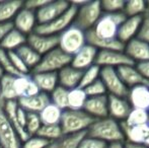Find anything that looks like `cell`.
Masks as SVG:
<instances>
[{"instance_id": "cell-1", "label": "cell", "mask_w": 149, "mask_h": 148, "mask_svg": "<svg viewBox=\"0 0 149 148\" xmlns=\"http://www.w3.org/2000/svg\"><path fill=\"white\" fill-rule=\"evenodd\" d=\"M86 135L100 141H104L107 144L125 141V137H124L120 122L110 117L97 119L94 121L87 129Z\"/></svg>"}, {"instance_id": "cell-2", "label": "cell", "mask_w": 149, "mask_h": 148, "mask_svg": "<svg viewBox=\"0 0 149 148\" xmlns=\"http://www.w3.org/2000/svg\"><path fill=\"white\" fill-rule=\"evenodd\" d=\"M94 121L95 119L90 117L83 110L81 111L65 110L62 112L59 125L63 135L76 134V133L86 132Z\"/></svg>"}, {"instance_id": "cell-3", "label": "cell", "mask_w": 149, "mask_h": 148, "mask_svg": "<svg viewBox=\"0 0 149 148\" xmlns=\"http://www.w3.org/2000/svg\"><path fill=\"white\" fill-rule=\"evenodd\" d=\"M126 19L123 12L119 13H102L95 26L91 28V32L98 39L115 40L117 39L119 26Z\"/></svg>"}, {"instance_id": "cell-4", "label": "cell", "mask_w": 149, "mask_h": 148, "mask_svg": "<svg viewBox=\"0 0 149 148\" xmlns=\"http://www.w3.org/2000/svg\"><path fill=\"white\" fill-rule=\"evenodd\" d=\"M104 13L100 1H86L77 8L73 24L83 32L91 30Z\"/></svg>"}, {"instance_id": "cell-5", "label": "cell", "mask_w": 149, "mask_h": 148, "mask_svg": "<svg viewBox=\"0 0 149 148\" xmlns=\"http://www.w3.org/2000/svg\"><path fill=\"white\" fill-rule=\"evenodd\" d=\"M72 57L67 55L59 47L41 57L39 64L31 70V73L39 72H58L65 66L70 65Z\"/></svg>"}, {"instance_id": "cell-6", "label": "cell", "mask_w": 149, "mask_h": 148, "mask_svg": "<svg viewBox=\"0 0 149 148\" xmlns=\"http://www.w3.org/2000/svg\"><path fill=\"white\" fill-rule=\"evenodd\" d=\"M58 38H59L58 47L71 57L86 45L85 32L81 31L73 24L63 33H61Z\"/></svg>"}, {"instance_id": "cell-7", "label": "cell", "mask_w": 149, "mask_h": 148, "mask_svg": "<svg viewBox=\"0 0 149 148\" xmlns=\"http://www.w3.org/2000/svg\"><path fill=\"white\" fill-rule=\"evenodd\" d=\"M76 10L77 8L70 3V7L62 15L49 24H38L33 32L40 35H45V36H59L61 33H63L73 24Z\"/></svg>"}, {"instance_id": "cell-8", "label": "cell", "mask_w": 149, "mask_h": 148, "mask_svg": "<svg viewBox=\"0 0 149 148\" xmlns=\"http://www.w3.org/2000/svg\"><path fill=\"white\" fill-rule=\"evenodd\" d=\"M100 79L104 84L107 92H109L110 95L127 97L129 88L121 80L118 72H117V69L110 67L100 68Z\"/></svg>"}, {"instance_id": "cell-9", "label": "cell", "mask_w": 149, "mask_h": 148, "mask_svg": "<svg viewBox=\"0 0 149 148\" xmlns=\"http://www.w3.org/2000/svg\"><path fill=\"white\" fill-rule=\"evenodd\" d=\"M70 7V2L65 0H49L43 7L36 11L38 24H46L62 15Z\"/></svg>"}, {"instance_id": "cell-10", "label": "cell", "mask_w": 149, "mask_h": 148, "mask_svg": "<svg viewBox=\"0 0 149 148\" xmlns=\"http://www.w3.org/2000/svg\"><path fill=\"white\" fill-rule=\"evenodd\" d=\"M0 147L22 148V142L10 124L2 104H0Z\"/></svg>"}, {"instance_id": "cell-11", "label": "cell", "mask_w": 149, "mask_h": 148, "mask_svg": "<svg viewBox=\"0 0 149 148\" xmlns=\"http://www.w3.org/2000/svg\"><path fill=\"white\" fill-rule=\"evenodd\" d=\"M98 67L117 68L126 65H135L133 61L124 53V51H98L95 59Z\"/></svg>"}, {"instance_id": "cell-12", "label": "cell", "mask_w": 149, "mask_h": 148, "mask_svg": "<svg viewBox=\"0 0 149 148\" xmlns=\"http://www.w3.org/2000/svg\"><path fill=\"white\" fill-rule=\"evenodd\" d=\"M58 36H45L37 33H31L26 37V44L40 56H44L58 47Z\"/></svg>"}, {"instance_id": "cell-13", "label": "cell", "mask_w": 149, "mask_h": 148, "mask_svg": "<svg viewBox=\"0 0 149 148\" xmlns=\"http://www.w3.org/2000/svg\"><path fill=\"white\" fill-rule=\"evenodd\" d=\"M12 24H13V28H15L16 31L26 36H29L31 33H33L36 26H38L36 12L26 9L22 6V9L14 16Z\"/></svg>"}, {"instance_id": "cell-14", "label": "cell", "mask_w": 149, "mask_h": 148, "mask_svg": "<svg viewBox=\"0 0 149 148\" xmlns=\"http://www.w3.org/2000/svg\"><path fill=\"white\" fill-rule=\"evenodd\" d=\"M132 107L126 97H119L115 95H108V117L116 121H124L130 114Z\"/></svg>"}, {"instance_id": "cell-15", "label": "cell", "mask_w": 149, "mask_h": 148, "mask_svg": "<svg viewBox=\"0 0 149 148\" xmlns=\"http://www.w3.org/2000/svg\"><path fill=\"white\" fill-rule=\"evenodd\" d=\"M125 141L140 143L149 147V124L139 126H127L125 123L120 122Z\"/></svg>"}, {"instance_id": "cell-16", "label": "cell", "mask_w": 149, "mask_h": 148, "mask_svg": "<svg viewBox=\"0 0 149 148\" xmlns=\"http://www.w3.org/2000/svg\"><path fill=\"white\" fill-rule=\"evenodd\" d=\"M124 53L135 63L149 60V45L138 38L131 40L124 46Z\"/></svg>"}, {"instance_id": "cell-17", "label": "cell", "mask_w": 149, "mask_h": 148, "mask_svg": "<svg viewBox=\"0 0 149 148\" xmlns=\"http://www.w3.org/2000/svg\"><path fill=\"white\" fill-rule=\"evenodd\" d=\"M97 50L90 45H85L82 49H80L75 55L72 56L70 65L81 71H84L90 66L95 64Z\"/></svg>"}, {"instance_id": "cell-18", "label": "cell", "mask_w": 149, "mask_h": 148, "mask_svg": "<svg viewBox=\"0 0 149 148\" xmlns=\"http://www.w3.org/2000/svg\"><path fill=\"white\" fill-rule=\"evenodd\" d=\"M126 99L132 109L149 111V88L145 84H139L129 88Z\"/></svg>"}, {"instance_id": "cell-19", "label": "cell", "mask_w": 149, "mask_h": 148, "mask_svg": "<svg viewBox=\"0 0 149 148\" xmlns=\"http://www.w3.org/2000/svg\"><path fill=\"white\" fill-rule=\"evenodd\" d=\"M143 16H133V17H126V19L119 26L117 33V39L125 45L131 40L137 37L138 31L140 28Z\"/></svg>"}, {"instance_id": "cell-20", "label": "cell", "mask_w": 149, "mask_h": 148, "mask_svg": "<svg viewBox=\"0 0 149 148\" xmlns=\"http://www.w3.org/2000/svg\"><path fill=\"white\" fill-rule=\"evenodd\" d=\"M16 101L18 107L24 110L26 113H35V114H39L46 106L51 103L49 94L44 92H40L33 97H19Z\"/></svg>"}, {"instance_id": "cell-21", "label": "cell", "mask_w": 149, "mask_h": 148, "mask_svg": "<svg viewBox=\"0 0 149 148\" xmlns=\"http://www.w3.org/2000/svg\"><path fill=\"white\" fill-rule=\"evenodd\" d=\"M83 111L97 120L108 117V95L87 97Z\"/></svg>"}, {"instance_id": "cell-22", "label": "cell", "mask_w": 149, "mask_h": 148, "mask_svg": "<svg viewBox=\"0 0 149 148\" xmlns=\"http://www.w3.org/2000/svg\"><path fill=\"white\" fill-rule=\"evenodd\" d=\"M81 70H78L76 68L72 67L71 65L65 66L64 68L57 72L58 74V84L64 88L73 89L79 86V83L82 76Z\"/></svg>"}, {"instance_id": "cell-23", "label": "cell", "mask_w": 149, "mask_h": 148, "mask_svg": "<svg viewBox=\"0 0 149 148\" xmlns=\"http://www.w3.org/2000/svg\"><path fill=\"white\" fill-rule=\"evenodd\" d=\"M14 91H15L17 99L33 97V95H36L41 92L37 84L33 82L31 76L29 74L16 76L14 78Z\"/></svg>"}, {"instance_id": "cell-24", "label": "cell", "mask_w": 149, "mask_h": 148, "mask_svg": "<svg viewBox=\"0 0 149 148\" xmlns=\"http://www.w3.org/2000/svg\"><path fill=\"white\" fill-rule=\"evenodd\" d=\"M33 82L39 87L40 91L44 93H51L58 86L57 72H39L31 75Z\"/></svg>"}, {"instance_id": "cell-25", "label": "cell", "mask_w": 149, "mask_h": 148, "mask_svg": "<svg viewBox=\"0 0 149 148\" xmlns=\"http://www.w3.org/2000/svg\"><path fill=\"white\" fill-rule=\"evenodd\" d=\"M117 72H118L121 80L128 88H131V87L139 84H144L145 79L139 73L135 65L121 66V67L117 68Z\"/></svg>"}, {"instance_id": "cell-26", "label": "cell", "mask_w": 149, "mask_h": 148, "mask_svg": "<svg viewBox=\"0 0 149 148\" xmlns=\"http://www.w3.org/2000/svg\"><path fill=\"white\" fill-rule=\"evenodd\" d=\"M17 107H18V105L16 101H6V103L3 104L4 112H5L10 124H11L14 131H15L16 134H17L20 142L24 143L26 140H28L30 136H29L28 133L26 132V130L19 126V124H18V122H17V119H16V110H17Z\"/></svg>"}, {"instance_id": "cell-27", "label": "cell", "mask_w": 149, "mask_h": 148, "mask_svg": "<svg viewBox=\"0 0 149 148\" xmlns=\"http://www.w3.org/2000/svg\"><path fill=\"white\" fill-rule=\"evenodd\" d=\"M26 35L22 34L20 32L16 31L15 28H12L6 34L4 39L2 40L0 44V49L4 50L6 52L15 51L22 45L26 44Z\"/></svg>"}, {"instance_id": "cell-28", "label": "cell", "mask_w": 149, "mask_h": 148, "mask_svg": "<svg viewBox=\"0 0 149 148\" xmlns=\"http://www.w3.org/2000/svg\"><path fill=\"white\" fill-rule=\"evenodd\" d=\"M22 6L24 1L20 0L0 1V22H11Z\"/></svg>"}, {"instance_id": "cell-29", "label": "cell", "mask_w": 149, "mask_h": 148, "mask_svg": "<svg viewBox=\"0 0 149 148\" xmlns=\"http://www.w3.org/2000/svg\"><path fill=\"white\" fill-rule=\"evenodd\" d=\"M14 78L15 76L4 74L0 78V104L3 105L6 101H17L14 91Z\"/></svg>"}, {"instance_id": "cell-30", "label": "cell", "mask_w": 149, "mask_h": 148, "mask_svg": "<svg viewBox=\"0 0 149 148\" xmlns=\"http://www.w3.org/2000/svg\"><path fill=\"white\" fill-rule=\"evenodd\" d=\"M86 136V132L62 135L59 139L50 142L47 148H78L81 140Z\"/></svg>"}, {"instance_id": "cell-31", "label": "cell", "mask_w": 149, "mask_h": 148, "mask_svg": "<svg viewBox=\"0 0 149 148\" xmlns=\"http://www.w3.org/2000/svg\"><path fill=\"white\" fill-rule=\"evenodd\" d=\"M14 52L17 54L18 57L22 59V61L24 62V64L26 66V68H28L30 71H31V70L39 64L40 60H41V57H42L37 52L33 51L28 44L22 45V47L16 49Z\"/></svg>"}, {"instance_id": "cell-32", "label": "cell", "mask_w": 149, "mask_h": 148, "mask_svg": "<svg viewBox=\"0 0 149 148\" xmlns=\"http://www.w3.org/2000/svg\"><path fill=\"white\" fill-rule=\"evenodd\" d=\"M62 112V110L50 103L39 113L42 125H59Z\"/></svg>"}, {"instance_id": "cell-33", "label": "cell", "mask_w": 149, "mask_h": 148, "mask_svg": "<svg viewBox=\"0 0 149 148\" xmlns=\"http://www.w3.org/2000/svg\"><path fill=\"white\" fill-rule=\"evenodd\" d=\"M86 99L87 95L84 89L80 88V87L70 89L68 92V108H67V110L81 111V110H83Z\"/></svg>"}, {"instance_id": "cell-34", "label": "cell", "mask_w": 149, "mask_h": 148, "mask_svg": "<svg viewBox=\"0 0 149 148\" xmlns=\"http://www.w3.org/2000/svg\"><path fill=\"white\" fill-rule=\"evenodd\" d=\"M146 1L143 0H130L125 1L123 13L126 17H133V16H143L145 14Z\"/></svg>"}, {"instance_id": "cell-35", "label": "cell", "mask_w": 149, "mask_h": 148, "mask_svg": "<svg viewBox=\"0 0 149 148\" xmlns=\"http://www.w3.org/2000/svg\"><path fill=\"white\" fill-rule=\"evenodd\" d=\"M68 92L69 90L64 87L58 85L51 93H50V101L54 106L58 107L60 110L65 111L68 108Z\"/></svg>"}, {"instance_id": "cell-36", "label": "cell", "mask_w": 149, "mask_h": 148, "mask_svg": "<svg viewBox=\"0 0 149 148\" xmlns=\"http://www.w3.org/2000/svg\"><path fill=\"white\" fill-rule=\"evenodd\" d=\"M37 136L48 140L49 142L59 139L63 135L60 125H42L37 132Z\"/></svg>"}, {"instance_id": "cell-37", "label": "cell", "mask_w": 149, "mask_h": 148, "mask_svg": "<svg viewBox=\"0 0 149 148\" xmlns=\"http://www.w3.org/2000/svg\"><path fill=\"white\" fill-rule=\"evenodd\" d=\"M149 111L139 109H132L127 119L124 121L127 126H139V125L148 124Z\"/></svg>"}, {"instance_id": "cell-38", "label": "cell", "mask_w": 149, "mask_h": 148, "mask_svg": "<svg viewBox=\"0 0 149 148\" xmlns=\"http://www.w3.org/2000/svg\"><path fill=\"white\" fill-rule=\"evenodd\" d=\"M100 67H98L95 64L90 66L87 69H85L82 72V76H81V80L78 87L83 89L86 86H88L89 84H91L92 82H94V81L100 78Z\"/></svg>"}, {"instance_id": "cell-39", "label": "cell", "mask_w": 149, "mask_h": 148, "mask_svg": "<svg viewBox=\"0 0 149 148\" xmlns=\"http://www.w3.org/2000/svg\"><path fill=\"white\" fill-rule=\"evenodd\" d=\"M0 66H1L2 70H3L4 74L11 75V76H22L24 74H20L17 70L14 68V66L12 65L11 61H10L8 54L6 51L0 49Z\"/></svg>"}, {"instance_id": "cell-40", "label": "cell", "mask_w": 149, "mask_h": 148, "mask_svg": "<svg viewBox=\"0 0 149 148\" xmlns=\"http://www.w3.org/2000/svg\"><path fill=\"white\" fill-rule=\"evenodd\" d=\"M42 126L41 119H40L39 114L35 113H28L26 117V132L28 133L29 136H35L39 129Z\"/></svg>"}, {"instance_id": "cell-41", "label": "cell", "mask_w": 149, "mask_h": 148, "mask_svg": "<svg viewBox=\"0 0 149 148\" xmlns=\"http://www.w3.org/2000/svg\"><path fill=\"white\" fill-rule=\"evenodd\" d=\"M102 12L104 13H119L123 12L125 1L123 0H104L100 2Z\"/></svg>"}, {"instance_id": "cell-42", "label": "cell", "mask_w": 149, "mask_h": 148, "mask_svg": "<svg viewBox=\"0 0 149 148\" xmlns=\"http://www.w3.org/2000/svg\"><path fill=\"white\" fill-rule=\"evenodd\" d=\"M86 93L87 97H102V95H107V89L104 87V84L100 78L83 88Z\"/></svg>"}, {"instance_id": "cell-43", "label": "cell", "mask_w": 149, "mask_h": 148, "mask_svg": "<svg viewBox=\"0 0 149 148\" xmlns=\"http://www.w3.org/2000/svg\"><path fill=\"white\" fill-rule=\"evenodd\" d=\"M50 142L48 140L35 135L29 137L28 140L22 143V148H47Z\"/></svg>"}, {"instance_id": "cell-44", "label": "cell", "mask_w": 149, "mask_h": 148, "mask_svg": "<svg viewBox=\"0 0 149 148\" xmlns=\"http://www.w3.org/2000/svg\"><path fill=\"white\" fill-rule=\"evenodd\" d=\"M7 54H8V57H9L10 61H11L12 65L14 66V68H15L20 74H24V75L29 74L30 70L26 68V66L24 65V62L22 61V59L18 57V55L15 53V52L14 51L7 52Z\"/></svg>"}, {"instance_id": "cell-45", "label": "cell", "mask_w": 149, "mask_h": 148, "mask_svg": "<svg viewBox=\"0 0 149 148\" xmlns=\"http://www.w3.org/2000/svg\"><path fill=\"white\" fill-rule=\"evenodd\" d=\"M108 144L104 141H100L98 139L92 138L89 136H85L84 138L81 140L80 144L78 148H107Z\"/></svg>"}, {"instance_id": "cell-46", "label": "cell", "mask_w": 149, "mask_h": 148, "mask_svg": "<svg viewBox=\"0 0 149 148\" xmlns=\"http://www.w3.org/2000/svg\"><path fill=\"white\" fill-rule=\"evenodd\" d=\"M136 38H138L139 40L145 42L149 45V15H143L141 26H140Z\"/></svg>"}, {"instance_id": "cell-47", "label": "cell", "mask_w": 149, "mask_h": 148, "mask_svg": "<svg viewBox=\"0 0 149 148\" xmlns=\"http://www.w3.org/2000/svg\"><path fill=\"white\" fill-rule=\"evenodd\" d=\"M48 1L49 0H29V1L24 2V7L36 12L41 7H43Z\"/></svg>"}, {"instance_id": "cell-48", "label": "cell", "mask_w": 149, "mask_h": 148, "mask_svg": "<svg viewBox=\"0 0 149 148\" xmlns=\"http://www.w3.org/2000/svg\"><path fill=\"white\" fill-rule=\"evenodd\" d=\"M136 68L145 80H149V60L136 64Z\"/></svg>"}, {"instance_id": "cell-49", "label": "cell", "mask_w": 149, "mask_h": 148, "mask_svg": "<svg viewBox=\"0 0 149 148\" xmlns=\"http://www.w3.org/2000/svg\"><path fill=\"white\" fill-rule=\"evenodd\" d=\"M26 117H28V113L24 110H22V108L17 107L16 110V119H17V122L19 124V126L22 128H26ZM26 130V129H24Z\"/></svg>"}, {"instance_id": "cell-50", "label": "cell", "mask_w": 149, "mask_h": 148, "mask_svg": "<svg viewBox=\"0 0 149 148\" xmlns=\"http://www.w3.org/2000/svg\"><path fill=\"white\" fill-rule=\"evenodd\" d=\"M13 28V24L11 22H0V44H1L2 40L6 36L10 30Z\"/></svg>"}, {"instance_id": "cell-51", "label": "cell", "mask_w": 149, "mask_h": 148, "mask_svg": "<svg viewBox=\"0 0 149 148\" xmlns=\"http://www.w3.org/2000/svg\"><path fill=\"white\" fill-rule=\"evenodd\" d=\"M124 148H149L148 146L144 144H140V143H133L129 142V141H124Z\"/></svg>"}, {"instance_id": "cell-52", "label": "cell", "mask_w": 149, "mask_h": 148, "mask_svg": "<svg viewBox=\"0 0 149 148\" xmlns=\"http://www.w3.org/2000/svg\"><path fill=\"white\" fill-rule=\"evenodd\" d=\"M107 148H124L123 142H114V143H110L108 144Z\"/></svg>"}, {"instance_id": "cell-53", "label": "cell", "mask_w": 149, "mask_h": 148, "mask_svg": "<svg viewBox=\"0 0 149 148\" xmlns=\"http://www.w3.org/2000/svg\"><path fill=\"white\" fill-rule=\"evenodd\" d=\"M144 15H149V1H146V9Z\"/></svg>"}, {"instance_id": "cell-54", "label": "cell", "mask_w": 149, "mask_h": 148, "mask_svg": "<svg viewBox=\"0 0 149 148\" xmlns=\"http://www.w3.org/2000/svg\"><path fill=\"white\" fill-rule=\"evenodd\" d=\"M4 75V72H3V70H2V68H1V66H0V78H1L2 76Z\"/></svg>"}, {"instance_id": "cell-55", "label": "cell", "mask_w": 149, "mask_h": 148, "mask_svg": "<svg viewBox=\"0 0 149 148\" xmlns=\"http://www.w3.org/2000/svg\"><path fill=\"white\" fill-rule=\"evenodd\" d=\"M144 84H145L146 86H147L148 88H149V80H145V81H144Z\"/></svg>"}, {"instance_id": "cell-56", "label": "cell", "mask_w": 149, "mask_h": 148, "mask_svg": "<svg viewBox=\"0 0 149 148\" xmlns=\"http://www.w3.org/2000/svg\"><path fill=\"white\" fill-rule=\"evenodd\" d=\"M148 124H149V117H148Z\"/></svg>"}, {"instance_id": "cell-57", "label": "cell", "mask_w": 149, "mask_h": 148, "mask_svg": "<svg viewBox=\"0 0 149 148\" xmlns=\"http://www.w3.org/2000/svg\"><path fill=\"white\" fill-rule=\"evenodd\" d=\"M0 148H1V147H0Z\"/></svg>"}]
</instances>
